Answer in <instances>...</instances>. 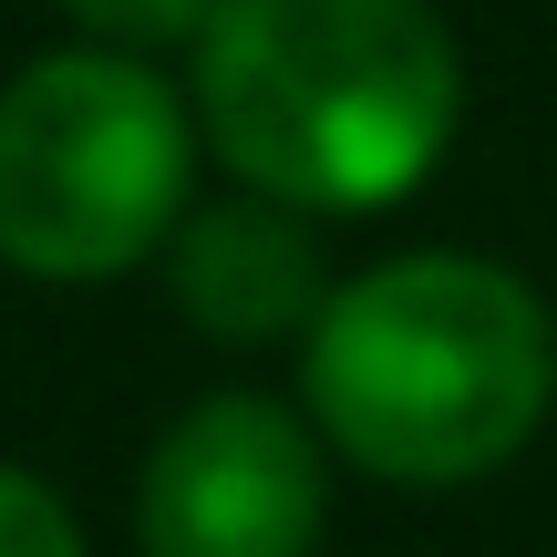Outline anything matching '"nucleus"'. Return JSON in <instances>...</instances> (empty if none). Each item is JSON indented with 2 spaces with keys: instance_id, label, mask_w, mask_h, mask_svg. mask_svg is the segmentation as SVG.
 Masks as SVG:
<instances>
[{
  "instance_id": "1",
  "label": "nucleus",
  "mask_w": 557,
  "mask_h": 557,
  "mask_svg": "<svg viewBox=\"0 0 557 557\" xmlns=\"http://www.w3.org/2000/svg\"><path fill=\"white\" fill-rule=\"evenodd\" d=\"M197 135L248 197L382 218L465 124V52L434 0H227L186 52Z\"/></svg>"
},
{
  "instance_id": "4",
  "label": "nucleus",
  "mask_w": 557,
  "mask_h": 557,
  "mask_svg": "<svg viewBox=\"0 0 557 557\" xmlns=\"http://www.w3.org/2000/svg\"><path fill=\"white\" fill-rule=\"evenodd\" d=\"M320 527H331L320 423L269 393L186 403L135 475L145 557H310Z\"/></svg>"
},
{
  "instance_id": "7",
  "label": "nucleus",
  "mask_w": 557,
  "mask_h": 557,
  "mask_svg": "<svg viewBox=\"0 0 557 557\" xmlns=\"http://www.w3.org/2000/svg\"><path fill=\"white\" fill-rule=\"evenodd\" d=\"M0 557H83V527L32 465H0Z\"/></svg>"
},
{
  "instance_id": "6",
  "label": "nucleus",
  "mask_w": 557,
  "mask_h": 557,
  "mask_svg": "<svg viewBox=\"0 0 557 557\" xmlns=\"http://www.w3.org/2000/svg\"><path fill=\"white\" fill-rule=\"evenodd\" d=\"M218 11H227V0H62V21H73L94 52H135V62L197 52Z\"/></svg>"
},
{
  "instance_id": "5",
  "label": "nucleus",
  "mask_w": 557,
  "mask_h": 557,
  "mask_svg": "<svg viewBox=\"0 0 557 557\" xmlns=\"http://www.w3.org/2000/svg\"><path fill=\"white\" fill-rule=\"evenodd\" d=\"M165 289L227 351H269V341H310L341 278L320 269V227L278 197H218L165 238Z\"/></svg>"
},
{
  "instance_id": "2",
  "label": "nucleus",
  "mask_w": 557,
  "mask_h": 557,
  "mask_svg": "<svg viewBox=\"0 0 557 557\" xmlns=\"http://www.w3.org/2000/svg\"><path fill=\"white\" fill-rule=\"evenodd\" d=\"M299 403L341 465L444 496L537 444L557 403V320L506 259L403 248L331 289L299 341Z\"/></svg>"
},
{
  "instance_id": "3",
  "label": "nucleus",
  "mask_w": 557,
  "mask_h": 557,
  "mask_svg": "<svg viewBox=\"0 0 557 557\" xmlns=\"http://www.w3.org/2000/svg\"><path fill=\"white\" fill-rule=\"evenodd\" d=\"M197 103L135 52H41L0 83V259L21 278L145 269L197 197Z\"/></svg>"
}]
</instances>
